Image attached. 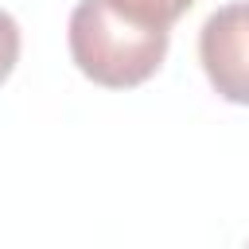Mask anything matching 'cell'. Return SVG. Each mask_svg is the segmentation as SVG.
Segmentation results:
<instances>
[{"label": "cell", "mask_w": 249, "mask_h": 249, "mask_svg": "<svg viewBox=\"0 0 249 249\" xmlns=\"http://www.w3.org/2000/svg\"><path fill=\"white\" fill-rule=\"evenodd\" d=\"M16 62H19V23H16L12 12L0 8V86L8 82Z\"/></svg>", "instance_id": "cell-4"}, {"label": "cell", "mask_w": 249, "mask_h": 249, "mask_svg": "<svg viewBox=\"0 0 249 249\" xmlns=\"http://www.w3.org/2000/svg\"><path fill=\"white\" fill-rule=\"evenodd\" d=\"M66 43L74 66L89 82L105 89H132L163 66L171 31L140 27L113 12L105 0H78V8L70 12Z\"/></svg>", "instance_id": "cell-1"}, {"label": "cell", "mask_w": 249, "mask_h": 249, "mask_svg": "<svg viewBox=\"0 0 249 249\" xmlns=\"http://www.w3.org/2000/svg\"><path fill=\"white\" fill-rule=\"evenodd\" d=\"M113 12H121L124 19L140 23V27H160V31H171V23L179 16L191 12L195 0H105Z\"/></svg>", "instance_id": "cell-3"}, {"label": "cell", "mask_w": 249, "mask_h": 249, "mask_svg": "<svg viewBox=\"0 0 249 249\" xmlns=\"http://www.w3.org/2000/svg\"><path fill=\"white\" fill-rule=\"evenodd\" d=\"M198 62L218 97L249 105V0L210 12L198 31Z\"/></svg>", "instance_id": "cell-2"}]
</instances>
